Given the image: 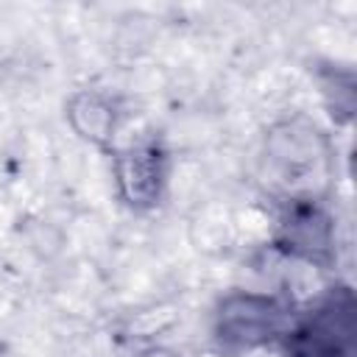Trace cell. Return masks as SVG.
I'll list each match as a JSON object with an SVG mask.
<instances>
[{
	"instance_id": "6da1fadb",
	"label": "cell",
	"mask_w": 357,
	"mask_h": 357,
	"mask_svg": "<svg viewBox=\"0 0 357 357\" xmlns=\"http://www.w3.org/2000/svg\"><path fill=\"white\" fill-rule=\"evenodd\" d=\"M284 357H354V298L335 290L282 332Z\"/></svg>"
},
{
	"instance_id": "7a4b0ae2",
	"label": "cell",
	"mask_w": 357,
	"mask_h": 357,
	"mask_svg": "<svg viewBox=\"0 0 357 357\" xmlns=\"http://www.w3.org/2000/svg\"><path fill=\"white\" fill-rule=\"evenodd\" d=\"M218 332L226 346L248 349L284 332V310L271 298H231L220 312Z\"/></svg>"
}]
</instances>
